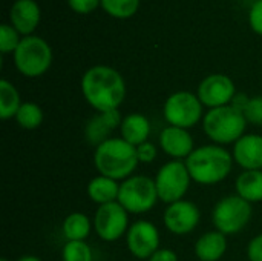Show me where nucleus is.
Returning a JSON list of instances; mask_svg holds the SVG:
<instances>
[{
    "label": "nucleus",
    "instance_id": "16",
    "mask_svg": "<svg viewBox=\"0 0 262 261\" xmlns=\"http://www.w3.org/2000/svg\"><path fill=\"white\" fill-rule=\"evenodd\" d=\"M160 146L161 149L175 160L187 158L193 149V138L187 132V129L178 126H167L160 134Z\"/></svg>",
    "mask_w": 262,
    "mask_h": 261
},
{
    "label": "nucleus",
    "instance_id": "34",
    "mask_svg": "<svg viewBox=\"0 0 262 261\" xmlns=\"http://www.w3.org/2000/svg\"><path fill=\"white\" fill-rule=\"evenodd\" d=\"M247 102H249V97H247V95H244V94H236V95L233 97V100H232V106L243 112L244 108H246V105H247Z\"/></svg>",
    "mask_w": 262,
    "mask_h": 261
},
{
    "label": "nucleus",
    "instance_id": "33",
    "mask_svg": "<svg viewBox=\"0 0 262 261\" xmlns=\"http://www.w3.org/2000/svg\"><path fill=\"white\" fill-rule=\"evenodd\" d=\"M147 261H178V257L170 249H158Z\"/></svg>",
    "mask_w": 262,
    "mask_h": 261
},
{
    "label": "nucleus",
    "instance_id": "3",
    "mask_svg": "<svg viewBox=\"0 0 262 261\" xmlns=\"http://www.w3.org/2000/svg\"><path fill=\"white\" fill-rule=\"evenodd\" d=\"M137 148L123 138H107L95 148L94 165L100 175L112 180H126L138 166Z\"/></svg>",
    "mask_w": 262,
    "mask_h": 261
},
{
    "label": "nucleus",
    "instance_id": "30",
    "mask_svg": "<svg viewBox=\"0 0 262 261\" xmlns=\"http://www.w3.org/2000/svg\"><path fill=\"white\" fill-rule=\"evenodd\" d=\"M68 5L77 14H91L101 5V0H68Z\"/></svg>",
    "mask_w": 262,
    "mask_h": 261
},
{
    "label": "nucleus",
    "instance_id": "36",
    "mask_svg": "<svg viewBox=\"0 0 262 261\" xmlns=\"http://www.w3.org/2000/svg\"><path fill=\"white\" fill-rule=\"evenodd\" d=\"M0 261H9V260H8V258H2V260H0Z\"/></svg>",
    "mask_w": 262,
    "mask_h": 261
},
{
    "label": "nucleus",
    "instance_id": "20",
    "mask_svg": "<svg viewBox=\"0 0 262 261\" xmlns=\"http://www.w3.org/2000/svg\"><path fill=\"white\" fill-rule=\"evenodd\" d=\"M118 194H120V185L117 183V180H112L104 175H98L92 178L88 185L89 198L100 206L117 202Z\"/></svg>",
    "mask_w": 262,
    "mask_h": 261
},
{
    "label": "nucleus",
    "instance_id": "4",
    "mask_svg": "<svg viewBox=\"0 0 262 261\" xmlns=\"http://www.w3.org/2000/svg\"><path fill=\"white\" fill-rule=\"evenodd\" d=\"M246 126L247 120L244 114L232 105L210 109L203 118L206 135L218 145L236 143L244 135Z\"/></svg>",
    "mask_w": 262,
    "mask_h": 261
},
{
    "label": "nucleus",
    "instance_id": "6",
    "mask_svg": "<svg viewBox=\"0 0 262 261\" xmlns=\"http://www.w3.org/2000/svg\"><path fill=\"white\" fill-rule=\"evenodd\" d=\"M158 200L155 180L146 175H132L120 185L118 203L130 214L150 211Z\"/></svg>",
    "mask_w": 262,
    "mask_h": 261
},
{
    "label": "nucleus",
    "instance_id": "8",
    "mask_svg": "<svg viewBox=\"0 0 262 261\" xmlns=\"http://www.w3.org/2000/svg\"><path fill=\"white\" fill-rule=\"evenodd\" d=\"M190 180L192 178L184 162L173 160L166 163L155 177L158 198L167 205L183 200L190 186Z\"/></svg>",
    "mask_w": 262,
    "mask_h": 261
},
{
    "label": "nucleus",
    "instance_id": "27",
    "mask_svg": "<svg viewBox=\"0 0 262 261\" xmlns=\"http://www.w3.org/2000/svg\"><path fill=\"white\" fill-rule=\"evenodd\" d=\"M21 38L18 37V32L8 23H3L0 26V51L2 54L14 52L17 46L20 45Z\"/></svg>",
    "mask_w": 262,
    "mask_h": 261
},
{
    "label": "nucleus",
    "instance_id": "26",
    "mask_svg": "<svg viewBox=\"0 0 262 261\" xmlns=\"http://www.w3.org/2000/svg\"><path fill=\"white\" fill-rule=\"evenodd\" d=\"M63 261H92V251L84 242H68L61 251Z\"/></svg>",
    "mask_w": 262,
    "mask_h": 261
},
{
    "label": "nucleus",
    "instance_id": "25",
    "mask_svg": "<svg viewBox=\"0 0 262 261\" xmlns=\"http://www.w3.org/2000/svg\"><path fill=\"white\" fill-rule=\"evenodd\" d=\"M101 8L115 18H129L138 8L140 0H101Z\"/></svg>",
    "mask_w": 262,
    "mask_h": 261
},
{
    "label": "nucleus",
    "instance_id": "15",
    "mask_svg": "<svg viewBox=\"0 0 262 261\" xmlns=\"http://www.w3.org/2000/svg\"><path fill=\"white\" fill-rule=\"evenodd\" d=\"M233 160L244 171H262V137L244 134L233 148Z\"/></svg>",
    "mask_w": 262,
    "mask_h": 261
},
{
    "label": "nucleus",
    "instance_id": "21",
    "mask_svg": "<svg viewBox=\"0 0 262 261\" xmlns=\"http://www.w3.org/2000/svg\"><path fill=\"white\" fill-rule=\"evenodd\" d=\"M236 192L249 203L262 202V171H244L236 178Z\"/></svg>",
    "mask_w": 262,
    "mask_h": 261
},
{
    "label": "nucleus",
    "instance_id": "13",
    "mask_svg": "<svg viewBox=\"0 0 262 261\" xmlns=\"http://www.w3.org/2000/svg\"><path fill=\"white\" fill-rule=\"evenodd\" d=\"M200 223V209L196 205L187 200H180L172 205L164 212V225L167 231L175 235H186L192 232Z\"/></svg>",
    "mask_w": 262,
    "mask_h": 261
},
{
    "label": "nucleus",
    "instance_id": "2",
    "mask_svg": "<svg viewBox=\"0 0 262 261\" xmlns=\"http://www.w3.org/2000/svg\"><path fill=\"white\" fill-rule=\"evenodd\" d=\"M184 163L193 182L210 186L223 182L230 174L233 157L221 146L207 145L196 148Z\"/></svg>",
    "mask_w": 262,
    "mask_h": 261
},
{
    "label": "nucleus",
    "instance_id": "19",
    "mask_svg": "<svg viewBox=\"0 0 262 261\" xmlns=\"http://www.w3.org/2000/svg\"><path fill=\"white\" fill-rule=\"evenodd\" d=\"M227 249L226 235L220 231L206 232L195 243V254L200 261H218Z\"/></svg>",
    "mask_w": 262,
    "mask_h": 261
},
{
    "label": "nucleus",
    "instance_id": "11",
    "mask_svg": "<svg viewBox=\"0 0 262 261\" xmlns=\"http://www.w3.org/2000/svg\"><path fill=\"white\" fill-rule=\"evenodd\" d=\"M127 249L135 258L149 260L160 249V232L150 222H135L127 231Z\"/></svg>",
    "mask_w": 262,
    "mask_h": 261
},
{
    "label": "nucleus",
    "instance_id": "9",
    "mask_svg": "<svg viewBox=\"0 0 262 261\" xmlns=\"http://www.w3.org/2000/svg\"><path fill=\"white\" fill-rule=\"evenodd\" d=\"M203 117V103L189 91L172 94L164 103V118L170 126L189 129Z\"/></svg>",
    "mask_w": 262,
    "mask_h": 261
},
{
    "label": "nucleus",
    "instance_id": "5",
    "mask_svg": "<svg viewBox=\"0 0 262 261\" xmlns=\"http://www.w3.org/2000/svg\"><path fill=\"white\" fill-rule=\"evenodd\" d=\"M52 63V49L46 40L37 35L23 37L14 51V65L17 71L29 78L43 75Z\"/></svg>",
    "mask_w": 262,
    "mask_h": 261
},
{
    "label": "nucleus",
    "instance_id": "1",
    "mask_svg": "<svg viewBox=\"0 0 262 261\" xmlns=\"http://www.w3.org/2000/svg\"><path fill=\"white\" fill-rule=\"evenodd\" d=\"M81 92L86 102L98 112L115 111L124 102L126 83L117 69L97 65L83 74Z\"/></svg>",
    "mask_w": 262,
    "mask_h": 261
},
{
    "label": "nucleus",
    "instance_id": "18",
    "mask_svg": "<svg viewBox=\"0 0 262 261\" xmlns=\"http://www.w3.org/2000/svg\"><path fill=\"white\" fill-rule=\"evenodd\" d=\"M120 131L121 138L137 148L147 142V137L150 134V123L143 114L134 112L123 118Z\"/></svg>",
    "mask_w": 262,
    "mask_h": 261
},
{
    "label": "nucleus",
    "instance_id": "24",
    "mask_svg": "<svg viewBox=\"0 0 262 261\" xmlns=\"http://www.w3.org/2000/svg\"><path fill=\"white\" fill-rule=\"evenodd\" d=\"M17 123L23 129H37L41 122H43V111L37 103L32 102H25L21 103L17 115H15Z\"/></svg>",
    "mask_w": 262,
    "mask_h": 261
},
{
    "label": "nucleus",
    "instance_id": "14",
    "mask_svg": "<svg viewBox=\"0 0 262 261\" xmlns=\"http://www.w3.org/2000/svg\"><path fill=\"white\" fill-rule=\"evenodd\" d=\"M40 17V6L35 0H15L9 9L11 26L25 37L37 29Z\"/></svg>",
    "mask_w": 262,
    "mask_h": 261
},
{
    "label": "nucleus",
    "instance_id": "23",
    "mask_svg": "<svg viewBox=\"0 0 262 261\" xmlns=\"http://www.w3.org/2000/svg\"><path fill=\"white\" fill-rule=\"evenodd\" d=\"M20 106V94L15 86L8 80H0V118L9 120L15 117Z\"/></svg>",
    "mask_w": 262,
    "mask_h": 261
},
{
    "label": "nucleus",
    "instance_id": "12",
    "mask_svg": "<svg viewBox=\"0 0 262 261\" xmlns=\"http://www.w3.org/2000/svg\"><path fill=\"white\" fill-rule=\"evenodd\" d=\"M235 95V83L229 75L224 74L207 75L198 86L200 102L210 109L227 106L229 103H232Z\"/></svg>",
    "mask_w": 262,
    "mask_h": 261
},
{
    "label": "nucleus",
    "instance_id": "22",
    "mask_svg": "<svg viewBox=\"0 0 262 261\" xmlns=\"http://www.w3.org/2000/svg\"><path fill=\"white\" fill-rule=\"evenodd\" d=\"M91 232V220L81 212L69 214L63 222V235L68 242H84Z\"/></svg>",
    "mask_w": 262,
    "mask_h": 261
},
{
    "label": "nucleus",
    "instance_id": "28",
    "mask_svg": "<svg viewBox=\"0 0 262 261\" xmlns=\"http://www.w3.org/2000/svg\"><path fill=\"white\" fill-rule=\"evenodd\" d=\"M246 120L252 125L262 126V97H252L249 98L244 111H243Z\"/></svg>",
    "mask_w": 262,
    "mask_h": 261
},
{
    "label": "nucleus",
    "instance_id": "29",
    "mask_svg": "<svg viewBox=\"0 0 262 261\" xmlns=\"http://www.w3.org/2000/svg\"><path fill=\"white\" fill-rule=\"evenodd\" d=\"M249 23L258 35H262V0H256L252 5L249 12Z\"/></svg>",
    "mask_w": 262,
    "mask_h": 261
},
{
    "label": "nucleus",
    "instance_id": "17",
    "mask_svg": "<svg viewBox=\"0 0 262 261\" xmlns=\"http://www.w3.org/2000/svg\"><path fill=\"white\" fill-rule=\"evenodd\" d=\"M121 115L118 109L115 111H107V112H100L95 117L91 118V122L86 125V138L91 145H101L106 142L109 137V132L121 126Z\"/></svg>",
    "mask_w": 262,
    "mask_h": 261
},
{
    "label": "nucleus",
    "instance_id": "35",
    "mask_svg": "<svg viewBox=\"0 0 262 261\" xmlns=\"http://www.w3.org/2000/svg\"><path fill=\"white\" fill-rule=\"evenodd\" d=\"M17 261H41L38 257H34V255H25V257H20Z\"/></svg>",
    "mask_w": 262,
    "mask_h": 261
},
{
    "label": "nucleus",
    "instance_id": "32",
    "mask_svg": "<svg viewBox=\"0 0 262 261\" xmlns=\"http://www.w3.org/2000/svg\"><path fill=\"white\" fill-rule=\"evenodd\" d=\"M247 257L250 261H262V234L255 237L247 248Z\"/></svg>",
    "mask_w": 262,
    "mask_h": 261
},
{
    "label": "nucleus",
    "instance_id": "7",
    "mask_svg": "<svg viewBox=\"0 0 262 261\" xmlns=\"http://www.w3.org/2000/svg\"><path fill=\"white\" fill-rule=\"evenodd\" d=\"M216 231L224 235L241 232L252 218V206L239 195H229L220 200L212 214Z\"/></svg>",
    "mask_w": 262,
    "mask_h": 261
},
{
    "label": "nucleus",
    "instance_id": "31",
    "mask_svg": "<svg viewBox=\"0 0 262 261\" xmlns=\"http://www.w3.org/2000/svg\"><path fill=\"white\" fill-rule=\"evenodd\" d=\"M157 146L150 142H146L140 146H137V157L140 163H152L157 158Z\"/></svg>",
    "mask_w": 262,
    "mask_h": 261
},
{
    "label": "nucleus",
    "instance_id": "10",
    "mask_svg": "<svg viewBox=\"0 0 262 261\" xmlns=\"http://www.w3.org/2000/svg\"><path fill=\"white\" fill-rule=\"evenodd\" d=\"M94 228L104 242H117L127 229V211L118 203L101 205L94 217Z\"/></svg>",
    "mask_w": 262,
    "mask_h": 261
}]
</instances>
